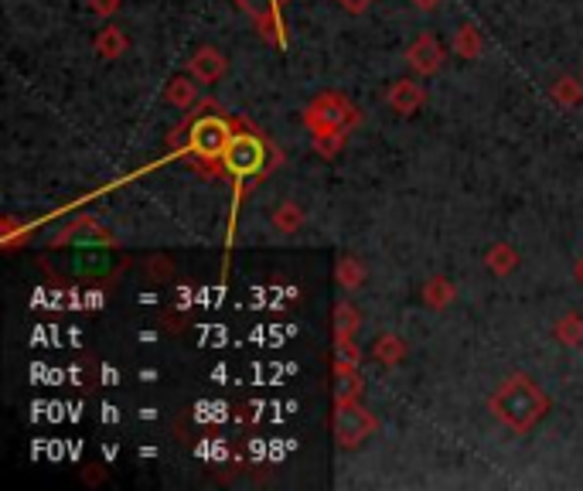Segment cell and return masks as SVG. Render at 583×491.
<instances>
[{"instance_id": "cell-1", "label": "cell", "mask_w": 583, "mask_h": 491, "mask_svg": "<svg viewBox=\"0 0 583 491\" xmlns=\"http://www.w3.org/2000/svg\"><path fill=\"white\" fill-rule=\"evenodd\" d=\"M488 406L508 430L526 434V430H532L546 416L549 399L539 393V386L529 376H508L502 386L491 393Z\"/></svg>"}, {"instance_id": "cell-2", "label": "cell", "mask_w": 583, "mask_h": 491, "mask_svg": "<svg viewBox=\"0 0 583 491\" xmlns=\"http://www.w3.org/2000/svg\"><path fill=\"white\" fill-rule=\"evenodd\" d=\"M304 123H307V127H311L314 133H331V130H341V133H345L348 127H352V123H358V113H355L352 106H348L341 96L328 93V96L314 99V103L307 106Z\"/></svg>"}, {"instance_id": "cell-3", "label": "cell", "mask_w": 583, "mask_h": 491, "mask_svg": "<svg viewBox=\"0 0 583 491\" xmlns=\"http://www.w3.org/2000/svg\"><path fill=\"white\" fill-rule=\"evenodd\" d=\"M222 164H226V171L236 174V178H246V174L263 171V164H266L263 140L253 137V133H232L226 154H222Z\"/></svg>"}, {"instance_id": "cell-4", "label": "cell", "mask_w": 583, "mask_h": 491, "mask_svg": "<svg viewBox=\"0 0 583 491\" xmlns=\"http://www.w3.org/2000/svg\"><path fill=\"white\" fill-rule=\"evenodd\" d=\"M331 430H335L338 447H358L365 437L376 430V420L362 410L358 403H338L335 406V420H331Z\"/></svg>"}, {"instance_id": "cell-5", "label": "cell", "mask_w": 583, "mask_h": 491, "mask_svg": "<svg viewBox=\"0 0 583 491\" xmlns=\"http://www.w3.org/2000/svg\"><path fill=\"white\" fill-rule=\"evenodd\" d=\"M232 133H229V123L222 116H202V120L191 127V151L205 161H219L226 154Z\"/></svg>"}, {"instance_id": "cell-6", "label": "cell", "mask_w": 583, "mask_h": 491, "mask_svg": "<svg viewBox=\"0 0 583 491\" xmlns=\"http://www.w3.org/2000/svg\"><path fill=\"white\" fill-rule=\"evenodd\" d=\"M406 62L413 65L416 76H433V72L444 65V45L437 41V35L423 31V35L406 48Z\"/></svg>"}, {"instance_id": "cell-7", "label": "cell", "mask_w": 583, "mask_h": 491, "mask_svg": "<svg viewBox=\"0 0 583 491\" xmlns=\"http://www.w3.org/2000/svg\"><path fill=\"white\" fill-rule=\"evenodd\" d=\"M106 243H110L106 229L99 226L96 219H89V215L79 222H72V226L55 239V246H72V249H89V246H106Z\"/></svg>"}, {"instance_id": "cell-8", "label": "cell", "mask_w": 583, "mask_h": 491, "mask_svg": "<svg viewBox=\"0 0 583 491\" xmlns=\"http://www.w3.org/2000/svg\"><path fill=\"white\" fill-rule=\"evenodd\" d=\"M188 72L195 82H219L226 76V55H222L219 48H208V45L198 48L188 62Z\"/></svg>"}, {"instance_id": "cell-9", "label": "cell", "mask_w": 583, "mask_h": 491, "mask_svg": "<svg viewBox=\"0 0 583 491\" xmlns=\"http://www.w3.org/2000/svg\"><path fill=\"white\" fill-rule=\"evenodd\" d=\"M389 106L399 113V116H413L416 110L423 106V99H427V93H423V86L420 82H413V79H399L389 86Z\"/></svg>"}, {"instance_id": "cell-10", "label": "cell", "mask_w": 583, "mask_h": 491, "mask_svg": "<svg viewBox=\"0 0 583 491\" xmlns=\"http://www.w3.org/2000/svg\"><path fill=\"white\" fill-rule=\"evenodd\" d=\"M72 266H76L79 277H110L113 266H116V256L110 253V249H82V253L72 260Z\"/></svg>"}, {"instance_id": "cell-11", "label": "cell", "mask_w": 583, "mask_h": 491, "mask_svg": "<svg viewBox=\"0 0 583 491\" xmlns=\"http://www.w3.org/2000/svg\"><path fill=\"white\" fill-rule=\"evenodd\" d=\"M362 396V379L355 365H335V403H358Z\"/></svg>"}, {"instance_id": "cell-12", "label": "cell", "mask_w": 583, "mask_h": 491, "mask_svg": "<svg viewBox=\"0 0 583 491\" xmlns=\"http://www.w3.org/2000/svg\"><path fill=\"white\" fill-rule=\"evenodd\" d=\"M270 222H273V229L283 232V236H294V232H301L304 226V208L297 202H280L270 212Z\"/></svg>"}, {"instance_id": "cell-13", "label": "cell", "mask_w": 583, "mask_h": 491, "mask_svg": "<svg viewBox=\"0 0 583 491\" xmlns=\"http://www.w3.org/2000/svg\"><path fill=\"white\" fill-rule=\"evenodd\" d=\"M485 266L495 277H508V273L519 266V249H512L508 243H498V246H491L488 249V256H485Z\"/></svg>"}, {"instance_id": "cell-14", "label": "cell", "mask_w": 583, "mask_h": 491, "mask_svg": "<svg viewBox=\"0 0 583 491\" xmlns=\"http://www.w3.org/2000/svg\"><path fill=\"white\" fill-rule=\"evenodd\" d=\"M358 328H362V314L352 301H338L335 304V338H355Z\"/></svg>"}, {"instance_id": "cell-15", "label": "cell", "mask_w": 583, "mask_h": 491, "mask_svg": "<svg viewBox=\"0 0 583 491\" xmlns=\"http://www.w3.org/2000/svg\"><path fill=\"white\" fill-rule=\"evenodd\" d=\"M553 335L566 348H580L583 345V318L580 314H563V318L553 324Z\"/></svg>"}, {"instance_id": "cell-16", "label": "cell", "mask_w": 583, "mask_h": 491, "mask_svg": "<svg viewBox=\"0 0 583 491\" xmlns=\"http://www.w3.org/2000/svg\"><path fill=\"white\" fill-rule=\"evenodd\" d=\"M372 359L382 362V365H399V362L406 359L403 338H396V335H382V338H376V345H372Z\"/></svg>"}, {"instance_id": "cell-17", "label": "cell", "mask_w": 583, "mask_h": 491, "mask_svg": "<svg viewBox=\"0 0 583 491\" xmlns=\"http://www.w3.org/2000/svg\"><path fill=\"white\" fill-rule=\"evenodd\" d=\"M454 301V287H451V280L447 277H430L427 284H423V304L427 307H447Z\"/></svg>"}, {"instance_id": "cell-18", "label": "cell", "mask_w": 583, "mask_h": 491, "mask_svg": "<svg viewBox=\"0 0 583 491\" xmlns=\"http://www.w3.org/2000/svg\"><path fill=\"white\" fill-rule=\"evenodd\" d=\"M338 284L345 290H358L365 284V266L355 260V256H341L338 260V270H335Z\"/></svg>"}, {"instance_id": "cell-19", "label": "cell", "mask_w": 583, "mask_h": 491, "mask_svg": "<svg viewBox=\"0 0 583 491\" xmlns=\"http://www.w3.org/2000/svg\"><path fill=\"white\" fill-rule=\"evenodd\" d=\"M553 99L560 106H566V110H570V106H577L580 99H583V79L577 82V79H570V76H563V79H556L553 82Z\"/></svg>"}, {"instance_id": "cell-20", "label": "cell", "mask_w": 583, "mask_h": 491, "mask_svg": "<svg viewBox=\"0 0 583 491\" xmlns=\"http://www.w3.org/2000/svg\"><path fill=\"white\" fill-rule=\"evenodd\" d=\"M454 52L461 55V58H478V52H481V35H478V28H474V24H464V28H457Z\"/></svg>"}, {"instance_id": "cell-21", "label": "cell", "mask_w": 583, "mask_h": 491, "mask_svg": "<svg viewBox=\"0 0 583 491\" xmlns=\"http://www.w3.org/2000/svg\"><path fill=\"white\" fill-rule=\"evenodd\" d=\"M123 48H127V38H123V31H120V28H106V31H99V38H96V52L103 55V58H120V55H123Z\"/></svg>"}, {"instance_id": "cell-22", "label": "cell", "mask_w": 583, "mask_h": 491, "mask_svg": "<svg viewBox=\"0 0 583 491\" xmlns=\"http://www.w3.org/2000/svg\"><path fill=\"white\" fill-rule=\"evenodd\" d=\"M164 96H168V103H174V106H181V110H185V106L195 103V86H191V79H174Z\"/></svg>"}, {"instance_id": "cell-23", "label": "cell", "mask_w": 583, "mask_h": 491, "mask_svg": "<svg viewBox=\"0 0 583 491\" xmlns=\"http://www.w3.org/2000/svg\"><path fill=\"white\" fill-rule=\"evenodd\" d=\"M335 365H358L355 338H335Z\"/></svg>"}, {"instance_id": "cell-24", "label": "cell", "mask_w": 583, "mask_h": 491, "mask_svg": "<svg viewBox=\"0 0 583 491\" xmlns=\"http://www.w3.org/2000/svg\"><path fill=\"white\" fill-rule=\"evenodd\" d=\"M341 7H345L348 14H365L372 7V0H338Z\"/></svg>"}, {"instance_id": "cell-25", "label": "cell", "mask_w": 583, "mask_h": 491, "mask_svg": "<svg viewBox=\"0 0 583 491\" xmlns=\"http://www.w3.org/2000/svg\"><path fill=\"white\" fill-rule=\"evenodd\" d=\"M89 7H93L96 14H103V18H106V14H113L116 7H120V0H89Z\"/></svg>"}, {"instance_id": "cell-26", "label": "cell", "mask_w": 583, "mask_h": 491, "mask_svg": "<svg viewBox=\"0 0 583 491\" xmlns=\"http://www.w3.org/2000/svg\"><path fill=\"white\" fill-rule=\"evenodd\" d=\"M413 7H420V11H437L440 7V0H410Z\"/></svg>"}, {"instance_id": "cell-27", "label": "cell", "mask_w": 583, "mask_h": 491, "mask_svg": "<svg viewBox=\"0 0 583 491\" xmlns=\"http://www.w3.org/2000/svg\"><path fill=\"white\" fill-rule=\"evenodd\" d=\"M577 280H580V284H583V260L577 263Z\"/></svg>"}]
</instances>
